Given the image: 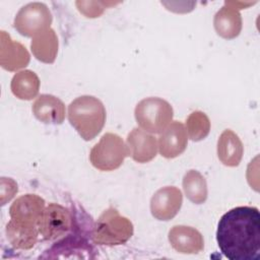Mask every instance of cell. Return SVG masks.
Returning <instances> with one entry per match:
<instances>
[{
    "mask_svg": "<svg viewBox=\"0 0 260 260\" xmlns=\"http://www.w3.org/2000/svg\"><path fill=\"white\" fill-rule=\"evenodd\" d=\"M52 13L49 7L41 2H31L22 6L16 13L14 28L24 37H35L50 27Z\"/></svg>",
    "mask_w": 260,
    "mask_h": 260,
    "instance_id": "8992f818",
    "label": "cell"
},
{
    "mask_svg": "<svg viewBox=\"0 0 260 260\" xmlns=\"http://www.w3.org/2000/svg\"><path fill=\"white\" fill-rule=\"evenodd\" d=\"M183 203V195L179 188L167 186L158 189L150 199V211L158 220H170L174 218Z\"/></svg>",
    "mask_w": 260,
    "mask_h": 260,
    "instance_id": "ba28073f",
    "label": "cell"
},
{
    "mask_svg": "<svg viewBox=\"0 0 260 260\" xmlns=\"http://www.w3.org/2000/svg\"><path fill=\"white\" fill-rule=\"evenodd\" d=\"M35 117L45 124H62L65 119V105L57 96L41 94L31 107Z\"/></svg>",
    "mask_w": 260,
    "mask_h": 260,
    "instance_id": "5bb4252c",
    "label": "cell"
},
{
    "mask_svg": "<svg viewBox=\"0 0 260 260\" xmlns=\"http://www.w3.org/2000/svg\"><path fill=\"white\" fill-rule=\"evenodd\" d=\"M76 6L80 13L89 18L99 17L103 14L106 6L113 3L100 2V1H76Z\"/></svg>",
    "mask_w": 260,
    "mask_h": 260,
    "instance_id": "7402d4cb",
    "label": "cell"
},
{
    "mask_svg": "<svg viewBox=\"0 0 260 260\" xmlns=\"http://www.w3.org/2000/svg\"><path fill=\"white\" fill-rule=\"evenodd\" d=\"M58 38L51 27L39 32L32 38L30 48L34 56L41 62L53 63L58 53Z\"/></svg>",
    "mask_w": 260,
    "mask_h": 260,
    "instance_id": "ac0fdd59",
    "label": "cell"
},
{
    "mask_svg": "<svg viewBox=\"0 0 260 260\" xmlns=\"http://www.w3.org/2000/svg\"><path fill=\"white\" fill-rule=\"evenodd\" d=\"M244 153V146L239 136L231 129L224 130L217 140L218 159L228 167L240 165Z\"/></svg>",
    "mask_w": 260,
    "mask_h": 260,
    "instance_id": "2e32d148",
    "label": "cell"
},
{
    "mask_svg": "<svg viewBox=\"0 0 260 260\" xmlns=\"http://www.w3.org/2000/svg\"><path fill=\"white\" fill-rule=\"evenodd\" d=\"M134 115L141 129L150 133H161L172 122L174 111L166 100L150 96L136 105Z\"/></svg>",
    "mask_w": 260,
    "mask_h": 260,
    "instance_id": "277c9868",
    "label": "cell"
},
{
    "mask_svg": "<svg viewBox=\"0 0 260 260\" xmlns=\"http://www.w3.org/2000/svg\"><path fill=\"white\" fill-rule=\"evenodd\" d=\"M29 62L26 48L18 42L11 40L6 31L0 34V65L8 71H16L25 67Z\"/></svg>",
    "mask_w": 260,
    "mask_h": 260,
    "instance_id": "8fae6325",
    "label": "cell"
},
{
    "mask_svg": "<svg viewBox=\"0 0 260 260\" xmlns=\"http://www.w3.org/2000/svg\"><path fill=\"white\" fill-rule=\"evenodd\" d=\"M183 190L186 197L195 204L206 201L208 191L205 178L196 170L188 171L183 177Z\"/></svg>",
    "mask_w": 260,
    "mask_h": 260,
    "instance_id": "ffe728a7",
    "label": "cell"
},
{
    "mask_svg": "<svg viewBox=\"0 0 260 260\" xmlns=\"http://www.w3.org/2000/svg\"><path fill=\"white\" fill-rule=\"evenodd\" d=\"M71 228V215L67 208L57 203H50L45 207L39 221L38 229L47 241H54L65 236Z\"/></svg>",
    "mask_w": 260,
    "mask_h": 260,
    "instance_id": "52a82bcc",
    "label": "cell"
},
{
    "mask_svg": "<svg viewBox=\"0 0 260 260\" xmlns=\"http://www.w3.org/2000/svg\"><path fill=\"white\" fill-rule=\"evenodd\" d=\"M134 232L133 224L121 215L116 208L106 209L93 225L92 241L98 245L118 246L130 240Z\"/></svg>",
    "mask_w": 260,
    "mask_h": 260,
    "instance_id": "3957f363",
    "label": "cell"
},
{
    "mask_svg": "<svg viewBox=\"0 0 260 260\" xmlns=\"http://www.w3.org/2000/svg\"><path fill=\"white\" fill-rule=\"evenodd\" d=\"M45 209V200L36 194H25L18 197L9 208L11 219L37 224Z\"/></svg>",
    "mask_w": 260,
    "mask_h": 260,
    "instance_id": "4fadbf2b",
    "label": "cell"
},
{
    "mask_svg": "<svg viewBox=\"0 0 260 260\" xmlns=\"http://www.w3.org/2000/svg\"><path fill=\"white\" fill-rule=\"evenodd\" d=\"M6 237L8 242L16 249H31L38 241L39 229L37 224L16 221L10 219L6 225Z\"/></svg>",
    "mask_w": 260,
    "mask_h": 260,
    "instance_id": "e0dca14e",
    "label": "cell"
},
{
    "mask_svg": "<svg viewBox=\"0 0 260 260\" xmlns=\"http://www.w3.org/2000/svg\"><path fill=\"white\" fill-rule=\"evenodd\" d=\"M210 131V121L205 113L195 111L191 113L186 120V132L193 141L204 139Z\"/></svg>",
    "mask_w": 260,
    "mask_h": 260,
    "instance_id": "44dd1931",
    "label": "cell"
},
{
    "mask_svg": "<svg viewBox=\"0 0 260 260\" xmlns=\"http://www.w3.org/2000/svg\"><path fill=\"white\" fill-rule=\"evenodd\" d=\"M68 120L84 140L93 139L106 123V109L103 103L92 95H81L68 107Z\"/></svg>",
    "mask_w": 260,
    "mask_h": 260,
    "instance_id": "7a4b0ae2",
    "label": "cell"
},
{
    "mask_svg": "<svg viewBox=\"0 0 260 260\" xmlns=\"http://www.w3.org/2000/svg\"><path fill=\"white\" fill-rule=\"evenodd\" d=\"M10 87L17 99L29 101L39 93L40 79L34 71L21 70L12 77Z\"/></svg>",
    "mask_w": 260,
    "mask_h": 260,
    "instance_id": "d6986e66",
    "label": "cell"
},
{
    "mask_svg": "<svg viewBox=\"0 0 260 260\" xmlns=\"http://www.w3.org/2000/svg\"><path fill=\"white\" fill-rule=\"evenodd\" d=\"M171 246L182 254H198L204 249V240L199 231L188 225H175L169 232Z\"/></svg>",
    "mask_w": 260,
    "mask_h": 260,
    "instance_id": "7c38bea8",
    "label": "cell"
},
{
    "mask_svg": "<svg viewBox=\"0 0 260 260\" xmlns=\"http://www.w3.org/2000/svg\"><path fill=\"white\" fill-rule=\"evenodd\" d=\"M129 155L139 164L152 160L157 153L158 144L156 138L141 128H134L126 139Z\"/></svg>",
    "mask_w": 260,
    "mask_h": 260,
    "instance_id": "9c48e42d",
    "label": "cell"
},
{
    "mask_svg": "<svg viewBox=\"0 0 260 260\" xmlns=\"http://www.w3.org/2000/svg\"><path fill=\"white\" fill-rule=\"evenodd\" d=\"M216 241L230 260L260 257V213L252 206H238L224 213L217 225Z\"/></svg>",
    "mask_w": 260,
    "mask_h": 260,
    "instance_id": "6da1fadb",
    "label": "cell"
},
{
    "mask_svg": "<svg viewBox=\"0 0 260 260\" xmlns=\"http://www.w3.org/2000/svg\"><path fill=\"white\" fill-rule=\"evenodd\" d=\"M128 155V147L123 139L117 134L106 133L91 148L89 160L95 169L110 172L120 168Z\"/></svg>",
    "mask_w": 260,
    "mask_h": 260,
    "instance_id": "5b68a950",
    "label": "cell"
},
{
    "mask_svg": "<svg viewBox=\"0 0 260 260\" xmlns=\"http://www.w3.org/2000/svg\"><path fill=\"white\" fill-rule=\"evenodd\" d=\"M188 143V135L183 123L173 121L160 133L158 138V150L161 156L174 158L182 154Z\"/></svg>",
    "mask_w": 260,
    "mask_h": 260,
    "instance_id": "30bf717a",
    "label": "cell"
},
{
    "mask_svg": "<svg viewBox=\"0 0 260 260\" xmlns=\"http://www.w3.org/2000/svg\"><path fill=\"white\" fill-rule=\"evenodd\" d=\"M213 25L217 35L223 39L237 38L242 30V16L240 11L233 7L229 1L215 13Z\"/></svg>",
    "mask_w": 260,
    "mask_h": 260,
    "instance_id": "9a60e30c",
    "label": "cell"
}]
</instances>
